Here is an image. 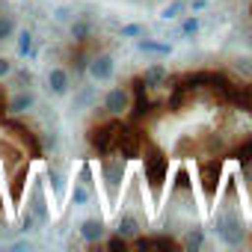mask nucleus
Wrapping results in <instances>:
<instances>
[{
  "label": "nucleus",
  "mask_w": 252,
  "mask_h": 252,
  "mask_svg": "<svg viewBox=\"0 0 252 252\" xmlns=\"http://www.w3.org/2000/svg\"><path fill=\"white\" fill-rule=\"evenodd\" d=\"M234 71L243 74L246 80H252V60H234Z\"/></svg>",
  "instance_id": "bb28decb"
},
{
  "label": "nucleus",
  "mask_w": 252,
  "mask_h": 252,
  "mask_svg": "<svg viewBox=\"0 0 252 252\" xmlns=\"http://www.w3.org/2000/svg\"><path fill=\"white\" fill-rule=\"evenodd\" d=\"M143 220H140V214H134L131 208H125L119 217H116V225H113V231L119 234V237H125L128 243H134L140 234H143Z\"/></svg>",
  "instance_id": "0eeeda50"
},
{
  "label": "nucleus",
  "mask_w": 252,
  "mask_h": 252,
  "mask_svg": "<svg viewBox=\"0 0 252 252\" xmlns=\"http://www.w3.org/2000/svg\"><path fill=\"white\" fill-rule=\"evenodd\" d=\"M68 33H71V39H74L77 45H83V42H89V36H92V21H89V18H74L71 27H68Z\"/></svg>",
  "instance_id": "a211bd4d"
},
{
  "label": "nucleus",
  "mask_w": 252,
  "mask_h": 252,
  "mask_svg": "<svg viewBox=\"0 0 252 252\" xmlns=\"http://www.w3.org/2000/svg\"><path fill=\"white\" fill-rule=\"evenodd\" d=\"M137 51H143V54H155V57H169V54H172V45H166V42H155V39H140V36H137Z\"/></svg>",
  "instance_id": "f3484780"
},
{
  "label": "nucleus",
  "mask_w": 252,
  "mask_h": 252,
  "mask_svg": "<svg viewBox=\"0 0 252 252\" xmlns=\"http://www.w3.org/2000/svg\"><path fill=\"white\" fill-rule=\"evenodd\" d=\"M83 71H86V77L92 83H110L116 77V60H113L110 51H98V54L86 57V68Z\"/></svg>",
  "instance_id": "20e7f679"
},
{
  "label": "nucleus",
  "mask_w": 252,
  "mask_h": 252,
  "mask_svg": "<svg viewBox=\"0 0 252 252\" xmlns=\"http://www.w3.org/2000/svg\"><path fill=\"white\" fill-rule=\"evenodd\" d=\"M74 181H80V184H86V187L95 190V181H92V163H89V160H80V166H77V178H74Z\"/></svg>",
  "instance_id": "b1692460"
},
{
  "label": "nucleus",
  "mask_w": 252,
  "mask_h": 252,
  "mask_svg": "<svg viewBox=\"0 0 252 252\" xmlns=\"http://www.w3.org/2000/svg\"><path fill=\"white\" fill-rule=\"evenodd\" d=\"M77 231H80V240H83V243H104V240H107V222H104L101 217L83 220Z\"/></svg>",
  "instance_id": "9b49d317"
},
{
  "label": "nucleus",
  "mask_w": 252,
  "mask_h": 252,
  "mask_svg": "<svg viewBox=\"0 0 252 252\" xmlns=\"http://www.w3.org/2000/svg\"><path fill=\"white\" fill-rule=\"evenodd\" d=\"M15 33H18L15 18H12V15H0V42H9Z\"/></svg>",
  "instance_id": "412c9836"
},
{
  "label": "nucleus",
  "mask_w": 252,
  "mask_h": 252,
  "mask_svg": "<svg viewBox=\"0 0 252 252\" xmlns=\"http://www.w3.org/2000/svg\"><path fill=\"white\" fill-rule=\"evenodd\" d=\"M140 83H143V89H160V86L169 83V68H166L163 63H152V65L140 74Z\"/></svg>",
  "instance_id": "f8f14e48"
},
{
  "label": "nucleus",
  "mask_w": 252,
  "mask_h": 252,
  "mask_svg": "<svg viewBox=\"0 0 252 252\" xmlns=\"http://www.w3.org/2000/svg\"><path fill=\"white\" fill-rule=\"evenodd\" d=\"M12 71H15V63L9 57H0V80H9Z\"/></svg>",
  "instance_id": "cd10ccee"
},
{
  "label": "nucleus",
  "mask_w": 252,
  "mask_h": 252,
  "mask_svg": "<svg viewBox=\"0 0 252 252\" xmlns=\"http://www.w3.org/2000/svg\"><path fill=\"white\" fill-rule=\"evenodd\" d=\"M30 54H33V33L21 30L18 33V57H30Z\"/></svg>",
  "instance_id": "5701e85b"
},
{
  "label": "nucleus",
  "mask_w": 252,
  "mask_h": 252,
  "mask_svg": "<svg viewBox=\"0 0 252 252\" xmlns=\"http://www.w3.org/2000/svg\"><path fill=\"white\" fill-rule=\"evenodd\" d=\"M146 33V27L143 24H125L122 30H119V36L122 39H137V36H143Z\"/></svg>",
  "instance_id": "393cba45"
},
{
  "label": "nucleus",
  "mask_w": 252,
  "mask_h": 252,
  "mask_svg": "<svg viewBox=\"0 0 252 252\" xmlns=\"http://www.w3.org/2000/svg\"><path fill=\"white\" fill-rule=\"evenodd\" d=\"M12 249H18V252L21 249H30V240H18V243H12Z\"/></svg>",
  "instance_id": "7c9ffc66"
},
{
  "label": "nucleus",
  "mask_w": 252,
  "mask_h": 252,
  "mask_svg": "<svg viewBox=\"0 0 252 252\" xmlns=\"http://www.w3.org/2000/svg\"><path fill=\"white\" fill-rule=\"evenodd\" d=\"M140 249H152V246H158V249H181V243L175 240V237H169V234H155V237H137L134 240Z\"/></svg>",
  "instance_id": "2eb2a0df"
},
{
  "label": "nucleus",
  "mask_w": 252,
  "mask_h": 252,
  "mask_svg": "<svg viewBox=\"0 0 252 252\" xmlns=\"http://www.w3.org/2000/svg\"><path fill=\"white\" fill-rule=\"evenodd\" d=\"M178 243H181V249H187V252H199V249L205 246V228H202L199 222H190V225L184 228V234L178 237Z\"/></svg>",
  "instance_id": "ddd939ff"
},
{
  "label": "nucleus",
  "mask_w": 252,
  "mask_h": 252,
  "mask_svg": "<svg viewBox=\"0 0 252 252\" xmlns=\"http://www.w3.org/2000/svg\"><path fill=\"white\" fill-rule=\"evenodd\" d=\"M54 18H57V21H68V18H71V9H68V6H60Z\"/></svg>",
  "instance_id": "c756f323"
},
{
  "label": "nucleus",
  "mask_w": 252,
  "mask_h": 252,
  "mask_svg": "<svg viewBox=\"0 0 252 252\" xmlns=\"http://www.w3.org/2000/svg\"><path fill=\"white\" fill-rule=\"evenodd\" d=\"M36 107V92L33 89H12V95L6 98V113L12 116H24Z\"/></svg>",
  "instance_id": "1a4fd4ad"
},
{
  "label": "nucleus",
  "mask_w": 252,
  "mask_h": 252,
  "mask_svg": "<svg viewBox=\"0 0 252 252\" xmlns=\"http://www.w3.org/2000/svg\"><path fill=\"white\" fill-rule=\"evenodd\" d=\"M45 83H48V92H51V95H57V98H63V95H68V92H71V74H68V68H63V65L48 68Z\"/></svg>",
  "instance_id": "6e6552de"
},
{
  "label": "nucleus",
  "mask_w": 252,
  "mask_h": 252,
  "mask_svg": "<svg viewBox=\"0 0 252 252\" xmlns=\"http://www.w3.org/2000/svg\"><path fill=\"white\" fill-rule=\"evenodd\" d=\"M36 225H39V222L33 220V214H30V211H21V220H18V231H24V234H27V231H33Z\"/></svg>",
  "instance_id": "a878e982"
},
{
  "label": "nucleus",
  "mask_w": 252,
  "mask_h": 252,
  "mask_svg": "<svg viewBox=\"0 0 252 252\" xmlns=\"http://www.w3.org/2000/svg\"><path fill=\"white\" fill-rule=\"evenodd\" d=\"M107 246H110V249H125V246H128V240L116 234V237H110V240H107Z\"/></svg>",
  "instance_id": "c85d7f7f"
},
{
  "label": "nucleus",
  "mask_w": 252,
  "mask_h": 252,
  "mask_svg": "<svg viewBox=\"0 0 252 252\" xmlns=\"http://www.w3.org/2000/svg\"><path fill=\"white\" fill-rule=\"evenodd\" d=\"M231 193H234V184H228L225 202L214 211V217H211V231H214L225 246H240V243L246 240V220H243V214L237 211V205L231 202Z\"/></svg>",
  "instance_id": "f257e3e1"
},
{
  "label": "nucleus",
  "mask_w": 252,
  "mask_h": 252,
  "mask_svg": "<svg viewBox=\"0 0 252 252\" xmlns=\"http://www.w3.org/2000/svg\"><path fill=\"white\" fill-rule=\"evenodd\" d=\"M24 205H27L24 211H30V214H33V220H36L39 225L51 222V199H48V184H45V175H36V178H33V184H30V190H27Z\"/></svg>",
  "instance_id": "7ed1b4c3"
},
{
  "label": "nucleus",
  "mask_w": 252,
  "mask_h": 252,
  "mask_svg": "<svg viewBox=\"0 0 252 252\" xmlns=\"http://www.w3.org/2000/svg\"><path fill=\"white\" fill-rule=\"evenodd\" d=\"M92 187H86V184H80V181H71L68 184V202L74 205V208H83V205H89V199H92Z\"/></svg>",
  "instance_id": "dca6fc26"
},
{
  "label": "nucleus",
  "mask_w": 252,
  "mask_h": 252,
  "mask_svg": "<svg viewBox=\"0 0 252 252\" xmlns=\"http://www.w3.org/2000/svg\"><path fill=\"white\" fill-rule=\"evenodd\" d=\"M98 172H101V181H104L110 205H116L119 193L125 187V175H128V158H125V155H107L104 152V158L98 163Z\"/></svg>",
  "instance_id": "f03ea898"
},
{
  "label": "nucleus",
  "mask_w": 252,
  "mask_h": 252,
  "mask_svg": "<svg viewBox=\"0 0 252 252\" xmlns=\"http://www.w3.org/2000/svg\"><path fill=\"white\" fill-rule=\"evenodd\" d=\"M199 27H202V21H199V15H187V18L181 21V36H187V39H193V36L199 33Z\"/></svg>",
  "instance_id": "4be33fe9"
},
{
  "label": "nucleus",
  "mask_w": 252,
  "mask_h": 252,
  "mask_svg": "<svg viewBox=\"0 0 252 252\" xmlns=\"http://www.w3.org/2000/svg\"><path fill=\"white\" fill-rule=\"evenodd\" d=\"M134 107V95L128 86H113L104 92V101H101V110L113 119H122V116H128Z\"/></svg>",
  "instance_id": "39448f33"
},
{
  "label": "nucleus",
  "mask_w": 252,
  "mask_h": 252,
  "mask_svg": "<svg viewBox=\"0 0 252 252\" xmlns=\"http://www.w3.org/2000/svg\"><path fill=\"white\" fill-rule=\"evenodd\" d=\"M9 80H12V89H33V74L27 68H15Z\"/></svg>",
  "instance_id": "6ab92c4d"
},
{
  "label": "nucleus",
  "mask_w": 252,
  "mask_h": 252,
  "mask_svg": "<svg viewBox=\"0 0 252 252\" xmlns=\"http://www.w3.org/2000/svg\"><path fill=\"white\" fill-rule=\"evenodd\" d=\"M98 101V92H95V86H74V98H71V110H77V113H83V110H89L92 104Z\"/></svg>",
  "instance_id": "4468645a"
},
{
  "label": "nucleus",
  "mask_w": 252,
  "mask_h": 252,
  "mask_svg": "<svg viewBox=\"0 0 252 252\" xmlns=\"http://www.w3.org/2000/svg\"><path fill=\"white\" fill-rule=\"evenodd\" d=\"M184 9H187V0H172V3H166V6L160 9V18H163V21H175Z\"/></svg>",
  "instance_id": "aec40b11"
},
{
  "label": "nucleus",
  "mask_w": 252,
  "mask_h": 252,
  "mask_svg": "<svg viewBox=\"0 0 252 252\" xmlns=\"http://www.w3.org/2000/svg\"><path fill=\"white\" fill-rule=\"evenodd\" d=\"M45 184L51 187L54 202H57V205H63V202H65V196H68V178H65V172L48 163V166H45Z\"/></svg>",
  "instance_id": "9d476101"
},
{
  "label": "nucleus",
  "mask_w": 252,
  "mask_h": 252,
  "mask_svg": "<svg viewBox=\"0 0 252 252\" xmlns=\"http://www.w3.org/2000/svg\"><path fill=\"white\" fill-rule=\"evenodd\" d=\"M146 181L152 184L155 190V202H160V193H163V181H169V163L163 155H149L146 158Z\"/></svg>",
  "instance_id": "423d86ee"
}]
</instances>
